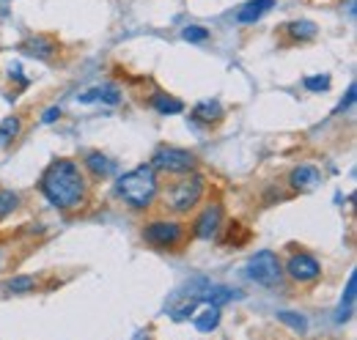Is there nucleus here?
Wrapping results in <instances>:
<instances>
[{
    "label": "nucleus",
    "mask_w": 357,
    "mask_h": 340,
    "mask_svg": "<svg viewBox=\"0 0 357 340\" xmlns=\"http://www.w3.org/2000/svg\"><path fill=\"white\" fill-rule=\"evenodd\" d=\"M220 225H223V206L220 203H209V206H204L198 212L192 228H190V236L192 239H201V242H209V239L218 236Z\"/></svg>",
    "instance_id": "obj_8"
},
{
    "label": "nucleus",
    "mask_w": 357,
    "mask_h": 340,
    "mask_svg": "<svg viewBox=\"0 0 357 340\" xmlns=\"http://www.w3.org/2000/svg\"><path fill=\"white\" fill-rule=\"evenodd\" d=\"M303 85L313 91V93H319V91H327L330 88V75H311V77H305Z\"/></svg>",
    "instance_id": "obj_24"
},
{
    "label": "nucleus",
    "mask_w": 357,
    "mask_h": 340,
    "mask_svg": "<svg viewBox=\"0 0 357 340\" xmlns=\"http://www.w3.org/2000/svg\"><path fill=\"white\" fill-rule=\"evenodd\" d=\"M39 190L47 198L50 206H55L58 212H80L86 209L91 198V184L83 165H77L75 160H55L50 162L47 170L39 178Z\"/></svg>",
    "instance_id": "obj_1"
},
{
    "label": "nucleus",
    "mask_w": 357,
    "mask_h": 340,
    "mask_svg": "<svg viewBox=\"0 0 357 340\" xmlns=\"http://www.w3.org/2000/svg\"><path fill=\"white\" fill-rule=\"evenodd\" d=\"M321 184V170L316 165H297L289 173V187L294 192H311Z\"/></svg>",
    "instance_id": "obj_11"
},
{
    "label": "nucleus",
    "mask_w": 357,
    "mask_h": 340,
    "mask_svg": "<svg viewBox=\"0 0 357 340\" xmlns=\"http://www.w3.org/2000/svg\"><path fill=\"white\" fill-rule=\"evenodd\" d=\"M181 39H184V42H206V39H209V31H206L204 25H187V28L181 31Z\"/></svg>",
    "instance_id": "obj_23"
},
{
    "label": "nucleus",
    "mask_w": 357,
    "mask_h": 340,
    "mask_svg": "<svg viewBox=\"0 0 357 340\" xmlns=\"http://www.w3.org/2000/svg\"><path fill=\"white\" fill-rule=\"evenodd\" d=\"M157 173H165V176H187L198 168V157L190 151V148H178V146H160L149 162Z\"/></svg>",
    "instance_id": "obj_5"
},
{
    "label": "nucleus",
    "mask_w": 357,
    "mask_h": 340,
    "mask_svg": "<svg viewBox=\"0 0 357 340\" xmlns=\"http://www.w3.org/2000/svg\"><path fill=\"white\" fill-rule=\"evenodd\" d=\"M116 195L132 212H149L160 195V173L151 165H137L116 181Z\"/></svg>",
    "instance_id": "obj_2"
},
{
    "label": "nucleus",
    "mask_w": 357,
    "mask_h": 340,
    "mask_svg": "<svg viewBox=\"0 0 357 340\" xmlns=\"http://www.w3.org/2000/svg\"><path fill=\"white\" fill-rule=\"evenodd\" d=\"M206 192V178L201 173H187V176H176L174 184H168L165 190L160 187V201L162 206L168 209L171 214H190L204 198Z\"/></svg>",
    "instance_id": "obj_3"
},
{
    "label": "nucleus",
    "mask_w": 357,
    "mask_h": 340,
    "mask_svg": "<svg viewBox=\"0 0 357 340\" xmlns=\"http://www.w3.org/2000/svg\"><path fill=\"white\" fill-rule=\"evenodd\" d=\"M352 102H355V85L349 88V93H347V102H341V105H338V113H344V110H347Z\"/></svg>",
    "instance_id": "obj_27"
},
{
    "label": "nucleus",
    "mask_w": 357,
    "mask_h": 340,
    "mask_svg": "<svg viewBox=\"0 0 357 340\" xmlns=\"http://www.w3.org/2000/svg\"><path fill=\"white\" fill-rule=\"evenodd\" d=\"M236 297H239V291L225 288V286H206V291H204V299L209 304H215V307H220V304H225V302H231V299Z\"/></svg>",
    "instance_id": "obj_20"
},
{
    "label": "nucleus",
    "mask_w": 357,
    "mask_h": 340,
    "mask_svg": "<svg viewBox=\"0 0 357 340\" xmlns=\"http://www.w3.org/2000/svg\"><path fill=\"white\" fill-rule=\"evenodd\" d=\"M355 286H357V277L355 275H349L347 294H344V299H341V310H338V316H335V321H338V324H344V321L349 318V313H352V304H355Z\"/></svg>",
    "instance_id": "obj_21"
},
{
    "label": "nucleus",
    "mask_w": 357,
    "mask_h": 340,
    "mask_svg": "<svg viewBox=\"0 0 357 340\" xmlns=\"http://www.w3.org/2000/svg\"><path fill=\"white\" fill-rule=\"evenodd\" d=\"M278 318H280L283 324H289L291 330H297V332H305V330H308V321H305L303 316H297V313H278Z\"/></svg>",
    "instance_id": "obj_25"
},
{
    "label": "nucleus",
    "mask_w": 357,
    "mask_h": 340,
    "mask_svg": "<svg viewBox=\"0 0 357 340\" xmlns=\"http://www.w3.org/2000/svg\"><path fill=\"white\" fill-rule=\"evenodd\" d=\"M20 195L17 192H11V190H0V219H6L8 214H14L20 209Z\"/></svg>",
    "instance_id": "obj_22"
},
{
    "label": "nucleus",
    "mask_w": 357,
    "mask_h": 340,
    "mask_svg": "<svg viewBox=\"0 0 357 340\" xmlns=\"http://www.w3.org/2000/svg\"><path fill=\"white\" fill-rule=\"evenodd\" d=\"M149 105H151V107H154L160 116H178V113L184 110V102H181V99L171 96V93H162V91L151 93Z\"/></svg>",
    "instance_id": "obj_15"
},
{
    "label": "nucleus",
    "mask_w": 357,
    "mask_h": 340,
    "mask_svg": "<svg viewBox=\"0 0 357 340\" xmlns=\"http://www.w3.org/2000/svg\"><path fill=\"white\" fill-rule=\"evenodd\" d=\"M20 132H22L20 116H8V118H3V121H0V146H11V143L20 137Z\"/></svg>",
    "instance_id": "obj_19"
},
{
    "label": "nucleus",
    "mask_w": 357,
    "mask_h": 340,
    "mask_svg": "<svg viewBox=\"0 0 357 340\" xmlns=\"http://www.w3.org/2000/svg\"><path fill=\"white\" fill-rule=\"evenodd\" d=\"M223 116L225 110L218 99H204L192 107V121H198V124H218V121H223Z\"/></svg>",
    "instance_id": "obj_13"
},
{
    "label": "nucleus",
    "mask_w": 357,
    "mask_h": 340,
    "mask_svg": "<svg viewBox=\"0 0 357 340\" xmlns=\"http://www.w3.org/2000/svg\"><path fill=\"white\" fill-rule=\"evenodd\" d=\"M55 118H61V107H50V110H45V116H42L45 124H52Z\"/></svg>",
    "instance_id": "obj_26"
},
{
    "label": "nucleus",
    "mask_w": 357,
    "mask_h": 340,
    "mask_svg": "<svg viewBox=\"0 0 357 340\" xmlns=\"http://www.w3.org/2000/svg\"><path fill=\"white\" fill-rule=\"evenodd\" d=\"M58 49H61L58 42L52 36H47V33H33V36H28L25 42L20 44L22 55H31V58H39V61H52L58 55Z\"/></svg>",
    "instance_id": "obj_9"
},
{
    "label": "nucleus",
    "mask_w": 357,
    "mask_h": 340,
    "mask_svg": "<svg viewBox=\"0 0 357 340\" xmlns=\"http://www.w3.org/2000/svg\"><path fill=\"white\" fill-rule=\"evenodd\" d=\"M80 102H105V105H119L121 102V91L116 85H96L86 93H80Z\"/></svg>",
    "instance_id": "obj_16"
},
{
    "label": "nucleus",
    "mask_w": 357,
    "mask_h": 340,
    "mask_svg": "<svg viewBox=\"0 0 357 340\" xmlns=\"http://www.w3.org/2000/svg\"><path fill=\"white\" fill-rule=\"evenodd\" d=\"M245 275H248L253 283H259V286H264V288H272V286H278V283L283 280V263H280L278 253L261 250V253H256L245 263Z\"/></svg>",
    "instance_id": "obj_6"
},
{
    "label": "nucleus",
    "mask_w": 357,
    "mask_h": 340,
    "mask_svg": "<svg viewBox=\"0 0 357 340\" xmlns=\"http://www.w3.org/2000/svg\"><path fill=\"white\" fill-rule=\"evenodd\" d=\"M192 324H195V330H198V332H212V330H218V327H220V307L209 304V310L198 313Z\"/></svg>",
    "instance_id": "obj_18"
},
{
    "label": "nucleus",
    "mask_w": 357,
    "mask_h": 340,
    "mask_svg": "<svg viewBox=\"0 0 357 340\" xmlns=\"http://www.w3.org/2000/svg\"><path fill=\"white\" fill-rule=\"evenodd\" d=\"M280 36L286 39V44H308L319 36V25L311 20H291L280 28Z\"/></svg>",
    "instance_id": "obj_10"
},
{
    "label": "nucleus",
    "mask_w": 357,
    "mask_h": 340,
    "mask_svg": "<svg viewBox=\"0 0 357 340\" xmlns=\"http://www.w3.org/2000/svg\"><path fill=\"white\" fill-rule=\"evenodd\" d=\"M3 291L14 294V297L17 294H31V291H36V277L33 275H14L3 283Z\"/></svg>",
    "instance_id": "obj_17"
},
{
    "label": "nucleus",
    "mask_w": 357,
    "mask_h": 340,
    "mask_svg": "<svg viewBox=\"0 0 357 340\" xmlns=\"http://www.w3.org/2000/svg\"><path fill=\"white\" fill-rule=\"evenodd\" d=\"M187 233H190V228H187L184 222L168 219V217L151 219V222H146V225L140 228V239H143L149 247L162 250V253H176L178 247L187 242Z\"/></svg>",
    "instance_id": "obj_4"
},
{
    "label": "nucleus",
    "mask_w": 357,
    "mask_h": 340,
    "mask_svg": "<svg viewBox=\"0 0 357 340\" xmlns=\"http://www.w3.org/2000/svg\"><path fill=\"white\" fill-rule=\"evenodd\" d=\"M83 170H86V176H91L93 181H105V178H110V173L116 170V165L102 151H91V154H86V160H83Z\"/></svg>",
    "instance_id": "obj_12"
},
{
    "label": "nucleus",
    "mask_w": 357,
    "mask_h": 340,
    "mask_svg": "<svg viewBox=\"0 0 357 340\" xmlns=\"http://www.w3.org/2000/svg\"><path fill=\"white\" fill-rule=\"evenodd\" d=\"M275 8V0H250V3H245L239 11H236V22H242V25H250V22H256V20H261L267 11Z\"/></svg>",
    "instance_id": "obj_14"
},
{
    "label": "nucleus",
    "mask_w": 357,
    "mask_h": 340,
    "mask_svg": "<svg viewBox=\"0 0 357 340\" xmlns=\"http://www.w3.org/2000/svg\"><path fill=\"white\" fill-rule=\"evenodd\" d=\"M286 277L297 286H313L321 280V263L313 258L311 253H294L289 255L286 266H283Z\"/></svg>",
    "instance_id": "obj_7"
}]
</instances>
